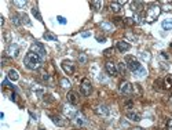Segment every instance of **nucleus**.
I'll use <instances>...</instances> for the list:
<instances>
[{"label":"nucleus","instance_id":"nucleus-12","mask_svg":"<svg viewBox=\"0 0 172 130\" xmlns=\"http://www.w3.org/2000/svg\"><path fill=\"white\" fill-rule=\"evenodd\" d=\"M51 119H52V122L59 127L65 126V125L68 123V119H65L63 116H61V115H51Z\"/></svg>","mask_w":172,"mask_h":130},{"label":"nucleus","instance_id":"nucleus-8","mask_svg":"<svg viewBox=\"0 0 172 130\" xmlns=\"http://www.w3.org/2000/svg\"><path fill=\"white\" fill-rule=\"evenodd\" d=\"M61 66H62V69H63L65 72H66V75H73V73H75L76 65L73 64L72 61H69V60H65V61H62Z\"/></svg>","mask_w":172,"mask_h":130},{"label":"nucleus","instance_id":"nucleus-3","mask_svg":"<svg viewBox=\"0 0 172 130\" xmlns=\"http://www.w3.org/2000/svg\"><path fill=\"white\" fill-rule=\"evenodd\" d=\"M125 62H127V68H128L131 72H134V73H136L140 68H142L140 62L138 61L135 57H131V55H127V57H125Z\"/></svg>","mask_w":172,"mask_h":130},{"label":"nucleus","instance_id":"nucleus-17","mask_svg":"<svg viewBox=\"0 0 172 130\" xmlns=\"http://www.w3.org/2000/svg\"><path fill=\"white\" fill-rule=\"evenodd\" d=\"M123 3L124 1H110V10L113 13H120L123 8Z\"/></svg>","mask_w":172,"mask_h":130},{"label":"nucleus","instance_id":"nucleus-21","mask_svg":"<svg viewBox=\"0 0 172 130\" xmlns=\"http://www.w3.org/2000/svg\"><path fill=\"white\" fill-rule=\"evenodd\" d=\"M162 29L164 31H171L172 29V19H165V21H162Z\"/></svg>","mask_w":172,"mask_h":130},{"label":"nucleus","instance_id":"nucleus-24","mask_svg":"<svg viewBox=\"0 0 172 130\" xmlns=\"http://www.w3.org/2000/svg\"><path fill=\"white\" fill-rule=\"evenodd\" d=\"M90 6H91V7H92L95 11H99L100 8H102V6H103V3H102V1H91Z\"/></svg>","mask_w":172,"mask_h":130},{"label":"nucleus","instance_id":"nucleus-33","mask_svg":"<svg viewBox=\"0 0 172 130\" xmlns=\"http://www.w3.org/2000/svg\"><path fill=\"white\" fill-rule=\"evenodd\" d=\"M161 10H164V11H172V3H164V6H162Z\"/></svg>","mask_w":172,"mask_h":130},{"label":"nucleus","instance_id":"nucleus-10","mask_svg":"<svg viewBox=\"0 0 172 130\" xmlns=\"http://www.w3.org/2000/svg\"><path fill=\"white\" fill-rule=\"evenodd\" d=\"M95 114L97 115H100V116H108L109 114H110V108H109L108 105H105V104H99L95 107Z\"/></svg>","mask_w":172,"mask_h":130},{"label":"nucleus","instance_id":"nucleus-41","mask_svg":"<svg viewBox=\"0 0 172 130\" xmlns=\"http://www.w3.org/2000/svg\"><path fill=\"white\" fill-rule=\"evenodd\" d=\"M81 36H83V37H90V36H91V32H83Z\"/></svg>","mask_w":172,"mask_h":130},{"label":"nucleus","instance_id":"nucleus-6","mask_svg":"<svg viewBox=\"0 0 172 130\" xmlns=\"http://www.w3.org/2000/svg\"><path fill=\"white\" fill-rule=\"evenodd\" d=\"M80 91H81L83 96H90L92 93V84L88 79H83L81 84H80Z\"/></svg>","mask_w":172,"mask_h":130},{"label":"nucleus","instance_id":"nucleus-38","mask_svg":"<svg viewBox=\"0 0 172 130\" xmlns=\"http://www.w3.org/2000/svg\"><path fill=\"white\" fill-rule=\"evenodd\" d=\"M167 130H172V119H168L167 122Z\"/></svg>","mask_w":172,"mask_h":130},{"label":"nucleus","instance_id":"nucleus-40","mask_svg":"<svg viewBox=\"0 0 172 130\" xmlns=\"http://www.w3.org/2000/svg\"><path fill=\"white\" fill-rule=\"evenodd\" d=\"M97 40L99 42V43H103L106 39H105V36H99V35H98V36H97Z\"/></svg>","mask_w":172,"mask_h":130},{"label":"nucleus","instance_id":"nucleus-48","mask_svg":"<svg viewBox=\"0 0 172 130\" xmlns=\"http://www.w3.org/2000/svg\"><path fill=\"white\" fill-rule=\"evenodd\" d=\"M171 47H172V44H171Z\"/></svg>","mask_w":172,"mask_h":130},{"label":"nucleus","instance_id":"nucleus-28","mask_svg":"<svg viewBox=\"0 0 172 130\" xmlns=\"http://www.w3.org/2000/svg\"><path fill=\"white\" fill-rule=\"evenodd\" d=\"M117 68H118V71H120L123 75H125V71L128 69V68H127V64H124V62H120Z\"/></svg>","mask_w":172,"mask_h":130},{"label":"nucleus","instance_id":"nucleus-13","mask_svg":"<svg viewBox=\"0 0 172 130\" xmlns=\"http://www.w3.org/2000/svg\"><path fill=\"white\" fill-rule=\"evenodd\" d=\"M99 26L102 31H105V32H113V31H114V25H113V22H110V21L100 22Z\"/></svg>","mask_w":172,"mask_h":130},{"label":"nucleus","instance_id":"nucleus-4","mask_svg":"<svg viewBox=\"0 0 172 130\" xmlns=\"http://www.w3.org/2000/svg\"><path fill=\"white\" fill-rule=\"evenodd\" d=\"M30 51L35 53V54H37L41 60H44V57H46V49H44V46L41 43H39V42H36V43H33L32 46H30Z\"/></svg>","mask_w":172,"mask_h":130},{"label":"nucleus","instance_id":"nucleus-15","mask_svg":"<svg viewBox=\"0 0 172 130\" xmlns=\"http://www.w3.org/2000/svg\"><path fill=\"white\" fill-rule=\"evenodd\" d=\"M129 7H131V10H132L134 13H140L142 8H143V3H142V1H131V3H129Z\"/></svg>","mask_w":172,"mask_h":130},{"label":"nucleus","instance_id":"nucleus-44","mask_svg":"<svg viewBox=\"0 0 172 130\" xmlns=\"http://www.w3.org/2000/svg\"><path fill=\"white\" fill-rule=\"evenodd\" d=\"M3 86H8V82H7V80H4V82H3ZM10 87H13V89H14V86H13V84H10Z\"/></svg>","mask_w":172,"mask_h":130},{"label":"nucleus","instance_id":"nucleus-30","mask_svg":"<svg viewBox=\"0 0 172 130\" xmlns=\"http://www.w3.org/2000/svg\"><path fill=\"white\" fill-rule=\"evenodd\" d=\"M26 3H28V1H25V0H22V1H19V0H14V4L17 6V7H19V8L25 7Z\"/></svg>","mask_w":172,"mask_h":130},{"label":"nucleus","instance_id":"nucleus-20","mask_svg":"<svg viewBox=\"0 0 172 130\" xmlns=\"http://www.w3.org/2000/svg\"><path fill=\"white\" fill-rule=\"evenodd\" d=\"M8 79L10 80H18L19 79V75H18V72H17V71H15V69H10V71H8Z\"/></svg>","mask_w":172,"mask_h":130},{"label":"nucleus","instance_id":"nucleus-23","mask_svg":"<svg viewBox=\"0 0 172 130\" xmlns=\"http://www.w3.org/2000/svg\"><path fill=\"white\" fill-rule=\"evenodd\" d=\"M43 37H44L46 40H51V42H57V40H58V37L55 36V35H52L51 32H46V33L43 35Z\"/></svg>","mask_w":172,"mask_h":130},{"label":"nucleus","instance_id":"nucleus-39","mask_svg":"<svg viewBox=\"0 0 172 130\" xmlns=\"http://www.w3.org/2000/svg\"><path fill=\"white\" fill-rule=\"evenodd\" d=\"M127 37H128V39H132V40H135V42H136V40H138V37H136L135 35H131V33H127Z\"/></svg>","mask_w":172,"mask_h":130},{"label":"nucleus","instance_id":"nucleus-2","mask_svg":"<svg viewBox=\"0 0 172 130\" xmlns=\"http://www.w3.org/2000/svg\"><path fill=\"white\" fill-rule=\"evenodd\" d=\"M161 14V7L158 4H150L149 7L146 8V15H145V19L147 22H154L158 18V15Z\"/></svg>","mask_w":172,"mask_h":130},{"label":"nucleus","instance_id":"nucleus-45","mask_svg":"<svg viewBox=\"0 0 172 130\" xmlns=\"http://www.w3.org/2000/svg\"><path fill=\"white\" fill-rule=\"evenodd\" d=\"M132 130H143V129H142V127H134Z\"/></svg>","mask_w":172,"mask_h":130},{"label":"nucleus","instance_id":"nucleus-27","mask_svg":"<svg viewBox=\"0 0 172 130\" xmlns=\"http://www.w3.org/2000/svg\"><path fill=\"white\" fill-rule=\"evenodd\" d=\"M19 17H21V22H22V24H25V25H29V24H30V21H29V17L26 14H24V13H19Z\"/></svg>","mask_w":172,"mask_h":130},{"label":"nucleus","instance_id":"nucleus-34","mask_svg":"<svg viewBox=\"0 0 172 130\" xmlns=\"http://www.w3.org/2000/svg\"><path fill=\"white\" fill-rule=\"evenodd\" d=\"M8 61H10V60H8V58L6 57V54H4L3 57H1V65H3V66H6V65L8 64Z\"/></svg>","mask_w":172,"mask_h":130},{"label":"nucleus","instance_id":"nucleus-29","mask_svg":"<svg viewBox=\"0 0 172 130\" xmlns=\"http://www.w3.org/2000/svg\"><path fill=\"white\" fill-rule=\"evenodd\" d=\"M136 22H138V21H136L135 18H128V17H127V18H124V24H125V25L131 26V25H135Z\"/></svg>","mask_w":172,"mask_h":130},{"label":"nucleus","instance_id":"nucleus-25","mask_svg":"<svg viewBox=\"0 0 172 130\" xmlns=\"http://www.w3.org/2000/svg\"><path fill=\"white\" fill-rule=\"evenodd\" d=\"M11 19H13V22H14L15 25H22L21 17H19V13H18V14H13V15H11Z\"/></svg>","mask_w":172,"mask_h":130},{"label":"nucleus","instance_id":"nucleus-47","mask_svg":"<svg viewBox=\"0 0 172 130\" xmlns=\"http://www.w3.org/2000/svg\"><path fill=\"white\" fill-rule=\"evenodd\" d=\"M171 101H172V97H171Z\"/></svg>","mask_w":172,"mask_h":130},{"label":"nucleus","instance_id":"nucleus-43","mask_svg":"<svg viewBox=\"0 0 172 130\" xmlns=\"http://www.w3.org/2000/svg\"><path fill=\"white\" fill-rule=\"evenodd\" d=\"M161 57H164L165 60H169V55H168V54H165L164 51H162V53H161Z\"/></svg>","mask_w":172,"mask_h":130},{"label":"nucleus","instance_id":"nucleus-26","mask_svg":"<svg viewBox=\"0 0 172 130\" xmlns=\"http://www.w3.org/2000/svg\"><path fill=\"white\" fill-rule=\"evenodd\" d=\"M59 83H61V86L63 87V89H69V87L72 86L70 82H69V79H66V78H62V79L59 80Z\"/></svg>","mask_w":172,"mask_h":130},{"label":"nucleus","instance_id":"nucleus-16","mask_svg":"<svg viewBox=\"0 0 172 130\" xmlns=\"http://www.w3.org/2000/svg\"><path fill=\"white\" fill-rule=\"evenodd\" d=\"M129 49H131V46H129V43H127L125 40H120V42H117V50L118 51L124 53V51H128Z\"/></svg>","mask_w":172,"mask_h":130},{"label":"nucleus","instance_id":"nucleus-14","mask_svg":"<svg viewBox=\"0 0 172 130\" xmlns=\"http://www.w3.org/2000/svg\"><path fill=\"white\" fill-rule=\"evenodd\" d=\"M75 123L77 125V126H84L87 123V119H86V116L83 115V114H80V112H77L75 115Z\"/></svg>","mask_w":172,"mask_h":130},{"label":"nucleus","instance_id":"nucleus-36","mask_svg":"<svg viewBox=\"0 0 172 130\" xmlns=\"http://www.w3.org/2000/svg\"><path fill=\"white\" fill-rule=\"evenodd\" d=\"M114 24L116 25H123V24H124V19H121V18H114Z\"/></svg>","mask_w":172,"mask_h":130},{"label":"nucleus","instance_id":"nucleus-32","mask_svg":"<svg viewBox=\"0 0 172 130\" xmlns=\"http://www.w3.org/2000/svg\"><path fill=\"white\" fill-rule=\"evenodd\" d=\"M87 60H88V58H87V55L84 54V53H81V54L79 55V62L80 64H86Z\"/></svg>","mask_w":172,"mask_h":130},{"label":"nucleus","instance_id":"nucleus-18","mask_svg":"<svg viewBox=\"0 0 172 130\" xmlns=\"http://www.w3.org/2000/svg\"><path fill=\"white\" fill-rule=\"evenodd\" d=\"M127 118L132 122H139L140 120V115L135 111H127Z\"/></svg>","mask_w":172,"mask_h":130},{"label":"nucleus","instance_id":"nucleus-19","mask_svg":"<svg viewBox=\"0 0 172 130\" xmlns=\"http://www.w3.org/2000/svg\"><path fill=\"white\" fill-rule=\"evenodd\" d=\"M164 80V89L165 90H171L172 89V76H165V79Z\"/></svg>","mask_w":172,"mask_h":130},{"label":"nucleus","instance_id":"nucleus-31","mask_svg":"<svg viewBox=\"0 0 172 130\" xmlns=\"http://www.w3.org/2000/svg\"><path fill=\"white\" fill-rule=\"evenodd\" d=\"M32 13H33V15H35V17L39 19V21H41V15H40V13H39V8H37V7H33V8H32Z\"/></svg>","mask_w":172,"mask_h":130},{"label":"nucleus","instance_id":"nucleus-11","mask_svg":"<svg viewBox=\"0 0 172 130\" xmlns=\"http://www.w3.org/2000/svg\"><path fill=\"white\" fill-rule=\"evenodd\" d=\"M66 100H68V102L69 104H72V105H77L79 104V94L76 93V91H69L68 94H66Z\"/></svg>","mask_w":172,"mask_h":130},{"label":"nucleus","instance_id":"nucleus-42","mask_svg":"<svg viewBox=\"0 0 172 130\" xmlns=\"http://www.w3.org/2000/svg\"><path fill=\"white\" fill-rule=\"evenodd\" d=\"M43 79L44 80H48V79H50V75H48V73H43Z\"/></svg>","mask_w":172,"mask_h":130},{"label":"nucleus","instance_id":"nucleus-1","mask_svg":"<svg viewBox=\"0 0 172 130\" xmlns=\"http://www.w3.org/2000/svg\"><path fill=\"white\" fill-rule=\"evenodd\" d=\"M41 61H43V60H41L37 54L32 53V51H29L28 54L25 55V58H24V64H25V66L28 69H30V71L39 69L40 65H41Z\"/></svg>","mask_w":172,"mask_h":130},{"label":"nucleus","instance_id":"nucleus-22","mask_svg":"<svg viewBox=\"0 0 172 130\" xmlns=\"http://www.w3.org/2000/svg\"><path fill=\"white\" fill-rule=\"evenodd\" d=\"M154 89H156V90H158V91H161V90H164V89H162L161 86H164V80H161V79H157L156 80V82H154Z\"/></svg>","mask_w":172,"mask_h":130},{"label":"nucleus","instance_id":"nucleus-7","mask_svg":"<svg viewBox=\"0 0 172 130\" xmlns=\"http://www.w3.org/2000/svg\"><path fill=\"white\" fill-rule=\"evenodd\" d=\"M19 54V46L18 44H14L11 43L7 46V49H6V55H8L10 58H17Z\"/></svg>","mask_w":172,"mask_h":130},{"label":"nucleus","instance_id":"nucleus-5","mask_svg":"<svg viewBox=\"0 0 172 130\" xmlns=\"http://www.w3.org/2000/svg\"><path fill=\"white\" fill-rule=\"evenodd\" d=\"M118 91H120L123 96H131L134 91V86L129 83V82L124 80V82H121L120 86H118Z\"/></svg>","mask_w":172,"mask_h":130},{"label":"nucleus","instance_id":"nucleus-35","mask_svg":"<svg viewBox=\"0 0 172 130\" xmlns=\"http://www.w3.org/2000/svg\"><path fill=\"white\" fill-rule=\"evenodd\" d=\"M57 19H58V22H59V24H62V25H65V24H66V18H63V17H61V15H58V17H57Z\"/></svg>","mask_w":172,"mask_h":130},{"label":"nucleus","instance_id":"nucleus-46","mask_svg":"<svg viewBox=\"0 0 172 130\" xmlns=\"http://www.w3.org/2000/svg\"><path fill=\"white\" fill-rule=\"evenodd\" d=\"M39 130H46V129H39Z\"/></svg>","mask_w":172,"mask_h":130},{"label":"nucleus","instance_id":"nucleus-9","mask_svg":"<svg viewBox=\"0 0 172 130\" xmlns=\"http://www.w3.org/2000/svg\"><path fill=\"white\" fill-rule=\"evenodd\" d=\"M105 69H106V72H108L110 76H117V73H118L117 65H116L113 61H106V64H105Z\"/></svg>","mask_w":172,"mask_h":130},{"label":"nucleus","instance_id":"nucleus-37","mask_svg":"<svg viewBox=\"0 0 172 130\" xmlns=\"http://www.w3.org/2000/svg\"><path fill=\"white\" fill-rule=\"evenodd\" d=\"M111 54H113V49H106V50H105V55H106V57L111 55Z\"/></svg>","mask_w":172,"mask_h":130}]
</instances>
